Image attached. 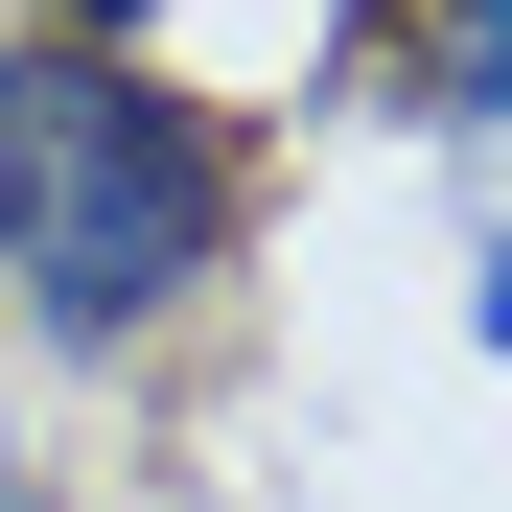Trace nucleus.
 <instances>
[{"label":"nucleus","instance_id":"f03ea898","mask_svg":"<svg viewBox=\"0 0 512 512\" xmlns=\"http://www.w3.org/2000/svg\"><path fill=\"white\" fill-rule=\"evenodd\" d=\"M419 94H443V117H512V0H419Z\"/></svg>","mask_w":512,"mask_h":512},{"label":"nucleus","instance_id":"39448f33","mask_svg":"<svg viewBox=\"0 0 512 512\" xmlns=\"http://www.w3.org/2000/svg\"><path fill=\"white\" fill-rule=\"evenodd\" d=\"M0 512H47V489H24V419H0Z\"/></svg>","mask_w":512,"mask_h":512},{"label":"nucleus","instance_id":"f257e3e1","mask_svg":"<svg viewBox=\"0 0 512 512\" xmlns=\"http://www.w3.org/2000/svg\"><path fill=\"white\" fill-rule=\"evenodd\" d=\"M256 233V163L210 94H163L140 47H0V280H24L47 350H140L187 326Z\"/></svg>","mask_w":512,"mask_h":512},{"label":"nucleus","instance_id":"7ed1b4c3","mask_svg":"<svg viewBox=\"0 0 512 512\" xmlns=\"http://www.w3.org/2000/svg\"><path fill=\"white\" fill-rule=\"evenodd\" d=\"M47 24H70V47H140V0H47Z\"/></svg>","mask_w":512,"mask_h":512},{"label":"nucleus","instance_id":"20e7f679","mask_svg":"<svg viewBox=\"0 0 512 512\" xmlns=\"http://www.w3.org/2000/svg\"><path fill=\"white\" fill-rule=\"evenodd\" d=\"M466 326H489V350H512V233H489V280H466Z\"/></svg>","mask_w":512,"mask_h":512}]
</instances>
